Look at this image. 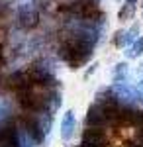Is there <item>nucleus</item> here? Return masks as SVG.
Returning <instances> with one entry per match:
<instances>
[{"mask_svg":"<svg viewBox=\"0 0 143 147\" xmlns=\"http://www.w3.org/2000/svg\"><path fill=\"white\" fill-rule=\"evenodd\" d=\"M139 94H141V98H143V79H141V82H139Z\"/></svg>","mask_w":143,"mask_h":147,"instance_id":"obj_15","label":"nucleus"},{"mask_svg":"<svg viewBox=\"0 0 143 147\" xmlns=\"http://www.w3.org/2000/svg\"><path fill=\"white\" fill-rule=\"evenodd\" d=\"M18 24L24 30H32L39 24V14L32 4H22L18 8Z\"/></svg>","mask_w":143,"mask_h":147,"instance_id":"obj_7","label":"nucleus"},{"mask_svg":"<svg viewBox=\"0 0 143 147\" xmlns=\"http://www.w3.org/2000/svg\"><path fill=\"white\" fill-rule=\"evenodd\" d=\"M80 147H108V137L102 131V127H88L82 134Z\"/></svg>","mask_w":143,"mask_h":147,"instance_id":"obj_6","label":"nucleus"},{"mask_svg":"<svg viewBox=\"0 0 143 147\" xmlns=\"http://www.w3.org/2000/svg\"><path fill=\"white\" fill-rule=\"evenodd\" d=\"M92 47H94L92 41H88L84 37L73 34V35H69V37L63 39V43L59 47V57L65 63H69L73 69H77L80 65H84L88 59H90Z\"/></svg>","mask_w":143,"mask_h":147,"instance_id":"obj_1","label":"nucleus"},{"mask_svg":"<svg viewBox=\"0 0 143 147\" xmlns=\"http://www.w3.org/2000/svg\"><path fill=\"white\" fill-rule=\"evenodd\" d=\"M10 114H12L10 104H8L6 100H0V125H4L8 120H10Z\"/></svg>","mask_w":143,"mask_h":147,"instance_id":"obj_11","label":"nucleus"},{"mask_svg":"<svg viewBox=\"0 0 143 147\" xmlns=\"http://www.w3.org/2000/svg\"><path fill=\"white\" fill-rule=\"evenodd\" d=\"M22 125L26 127V131L32 136V139H33L35 145H41V143L45 141V134H49V131L45 129L43 122H41V118H39V114L28 112L22 118Z\"/></svg>","mask_w":143,"mask_h":147,"instance_id":"obj_3","label":"nucleus"},{"mask_svg":"<svg viewBox=\"0 0 143 147\" xmlns=\"http://www.w3.org/2000/svg\"><path fill=\"white\" fill-rule=\"evenodd\" d=\"M18 137H20V147H33V145H35V143H33V139H32V136L26 131V127H24V125L18 127Z\"/></svg>","mask_w":143,"mask_h":147,"instance_id":"obj_10","label":"nucleus"},{"mask_svg":"<svg viewBox=\"0 0 143 147\" xmlns=\"http://www.w3.org/2000/svg\"><path fill=\"white\" fill-rule=\"evenodd\" d=\"M28 75L35 86H47V84H55V79L51 75V71L41 65V63H33L32 67L28 69Z\"/></svg>","mask_w":143,"mask_h":147,"instance_id":"obj_4","label":"nucleus"},{"mask_svg":"<svg viewBox=\"0 0 143 147\" xmlns=\"http://www.w3.org/2000/svg\"><path fill=\"white\" fill-rule=\"evenodd\" d=\"M125 75H127V65H125V63H120V65H116L114 82H121V80L125 79Z\"/></svg>","mask_w":143,"mask_h":147,"instance_id":"obj_13","label":"nucleus"},{"mask_svg":"<svg viewBox=\"0 0 143 147\" xmlns=\"http://www.w3.org/2000/svg\"><path fill=\"white\" fill-rule=\"evenodd\" d=\"M127 147H141V145H139V143H130Z\"/></svg>","mask_w":143,"mask_h":147,"instance_id":"obj_16","label":"nucleus"},{"mask_svg":"<svg viewBox=\"0 0 143 147\" xmlns=\"http://www.w3.org/2000/svg\"><path fill=\"white\" fill-rule=\"evenodd\" d=\"M86 125H88V127H104V125H108V118H106L104 106H102V102H100V100H96L94 104L88 106Z\"/></svg>","mask_w":143,"mask_h":147,"instance_id":"obj_5","label":"nucleus"},{"mask_svg":"<svg viewBox=\"0 0 143 147\" xmlns=\"http://www.w3.org/2000/svg\"><path fill=\"white\" fill-rule=\"evenodd\" d=\"M75 127H77V120H75V112L73 110H67L63 114V120H61V137L69 141L73 134H75Z\"/></svg>","mask_w":143,"mask_h":147,"instance_id":"obj_8","label":"nucleus"},{"mask_svg":"<svg viewBox=\"0 0 143 147\" xmlns=\"http://www.w3.org/2000/svg\"><path fill=\"white\" fill-rule=\"evenodd\" d=\"M141 53H143V35L132 45V49L127 51V57H130V59H133V57H139Z\"/></svg>","mask_w":143,"mask_h":147,"instance_id":"obj_12","label":"nucleus"},{"mask_svg":"<svg viewBox=\"0 0 143 147\" xmlns=\"http://www.w3.org/2000/svg\"><path fill=\"white\" fill-rule=\"evenodd\" d=\"M133 10H135V6H133L132 2H127V6H123V8L120 10V20H123V18H132Z\"/></svg>","mask_w":143,"mask_h":147,"instance_id":"obj_14","label":"nucleus"},{"mask_svg":"<svg viewBox=\"0 0 143 147\" xmlns=\"http://www.w3.org/2000/svg\"><path fill=\"white\" fill-rule=\"evenodd\" d=\"M137 32H139V28H137V26H132L127 32H120L118 37H116V45H118V47L132 45L133 39H135V35H137Z\"/></svg>","mask_w":143,"mask_h":147,"instance_id":"obj_9","label":"nucleus"},{"mask_svg":"<svg viewBox=\"0 0 143 147\" xmlns=\"http://www.w3.org/2000/svg\"><path fill=\"white\" fill-rule=\"evenodd\" d=\"M110 94L114 96V100L118 102L120 106H123V108H135L137 102L141 100L137 90L132 88L130 84H125V82H116L110 88Z\"/></svg>","mask_w":143,"mask_h":147,"instance_id":"obj_2","label":"nucleus"}]
</instances>
